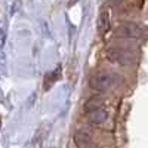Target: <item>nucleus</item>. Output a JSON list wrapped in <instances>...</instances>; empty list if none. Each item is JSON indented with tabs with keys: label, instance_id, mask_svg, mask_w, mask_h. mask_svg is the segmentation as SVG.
Here are the masks:
<instances>
[{
	"label": "nucleus",
	"instance_id": "nucleus-1",
	"mask_svg": "<svg viewBox=\"0 0 148 148\" xmlns=\"http://www.w3.org/2000/svg\"><path fill=\"white\" fill-rule=\"evenodd\" d=\"M120 83V77L114 73H98L90 77V88L96 92H107Z\"/></svg>",
	"mask_w": 148,
	"mask_h": 148
},
{
	"label": "nucleus",
	"instance_id": "nucleus-2",
	"mask_svg": "<svg viewBox=\"0 0 148 148\" xmlns=\"http://www.w3.org/2000/svg\"><path fill=\"white\" fill-rule=\"evenodd\" d=\"M107 59L110 61L111 64L126 67V65H132L136 58H135V55L132 52L126 51V49L113 47V49H108L107 51Z\"/></svg>",
	"mask_w": 148,
	"mask_h": 148
},
{
	"label": "nucleus",
	"instance_id": "nucleus-3",
	"mask_svg": "<svg viewBox=\"0 0 148 148\" xmlns=\"http://www.w3.org/2000/svg\"><path fill=\"white\" fill-rule=\"evenodd\" d=\"M144 34H145L144 28L141 25H138V24H133V22H126L116 30V36L120 37V39L138 40V39H142Z\"/></svg>",
	"mask_w": 148,
	"mask_h": 148
},
{
	"label": "nucleus",
	"instance_id": "nucleus-4",
	"mask_svg": "<svg viewBox=\"0 0 148 148\" xmlns=\"http://www.w3.org/2000/svg\"><path fill=\"white\" fill-rule=\"evenodd\" d=\"M74 142H76L77 148H90L93 144V139H92V135L89 130L80 129L74 133Z\"/></svg>",
	"mask_w": 148,
	"mask_h": 148
},
{
	"label": "nucleus",
	"instance_id": "nucleus-5",
	"mask_svg": "<svg viewBox=\"0 0 148 148\" xmlns=\"http://www.w3.org/2000/svg\"><path fill=\"white\" fill-rule=\"evenodd\" d=\"M88 119L93 125H102V123H105L108 120V111L104 110L102 107H98L95 110L88 111Z\"/></svg>",
	"mask_w": 148,
	"mask_h": 148
},
{
	"label": "nucleus",
	"instance_id": "nucleus-6",
	"mask_svg": "<svg viewBox=\"0 0 148 148\" xmlns=\"http://www.w3.org/2000/svg\"><path fill=\"white\" fill-rule=\"evenodd\" d=\"M110 22H111V16H110V10L107 8H102L98 16V31L101 34H105L110 30Z\"/></svg>",
	"mask_w": 148,
	"mask_h": 148
},
{
	"label": "nucleus",
	"instance_id": "nucleus-7",
	"mask_svg": "<svg viewBox=\"0 0 148 148\" xmlns=\"http://www.w3.org/2000/svg\"><path fill=\"white\" fill-rule=\"evenodd\" d=\"M59 76H61V68H56L55 71H52V73H49L47 76H46V79H45V89L47 90L51 86L59 79Z\"/></svg>",
	"mask_w": 148,
	"mask_h": 148
},
{
	"label": "nucleus",
	"instance_id": "nucleus-8",
	"mask_svg": "<svg viewBox=\"0 0 148 148\" xmlns=\"http://www.w3.org/2000/svg\"><path fill=\"white\" fill-rule=\"evenodd\" d=\"M98 107H101V101L98 99V98H92V99H89L88 102H86V105H84L86 111L95 110V108H98Z\"/></svg>",
	"mask_w": 148,
	"mask_h": 148
}]
</instances>
